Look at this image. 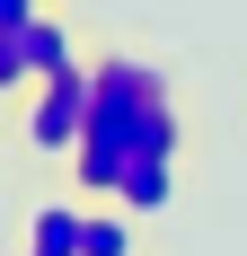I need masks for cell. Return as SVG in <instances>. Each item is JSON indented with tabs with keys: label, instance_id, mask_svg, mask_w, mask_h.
<instances>
[{
	"label": "cell",
	"instance_id": "6da1fadb",
	"mask_svg": "<svg viewBox=\"0 0 247 256\" xmlns=\"http://www.w3.org/2000/svg\"><path fill=\"white\" fill-rule=\"evenodd\" d=\"M88 80H98V106H88V132L71 150V177L88 194H115L124 168H142V159H176L186 124H176V98H168V71L159 62L106 53V62H88Z\"/></svg>",
	"mask_w": 247,
	"mask_h": 256
},
{
	"label": "cell",
	"instance_id": "7a4b0ae2",
	"mask_svg": "<svg viewBox=\"0 0 247 256\" xmlns=\"http://www.w3.org/2000/svg\"><path fill=\"white\" fill-rule=\"evenodd\" d=\"M88 106H98V80L80 71H53V80H36L26 88V106H18V132H26V150H44V159H71L80 150V132H88Z\"/></svg>",
	"mask_w": 247,
	"mask_h": 256
},
{
	"label": "cell",
	"instance_id": "3957f363",
	"mask_svg": "<svg viewBox=\"0 0 247 256\" xmlns=\"http://www.w3.org/2000/svg\"><path fill=\"white\" fill-rule=\"evenodd\" d=\"M115 204L132 212V221H150V212H168V204H176V159H142V168H124Z\"/></svg>",
	"mask_w": 247,
	"mask_h": 256
},
{
	"label": "cell",
	"instance_id": "277c9868",
	"mask_svg": "<svg viewBox=\"0 0 247 256\" xmlns=\"http://www.w3.org/2000/svg\"><path fill=\"white\" fill-rule=\"evenodd\" d=\"M142 230H132V212L106 194V212H80V256H132Z\"/></svg>",
	"mask_w": 247,
	"mask_h": 256
},
{
	"label": "cell",
	"instance_id": "5b68a950",
	"mask_svg": "<svg viewBox=\"0 0 247 256\" xmlns=\"http://www.w3.org/2000/svg\"><path fill=\"white\" fill-rule=\"evenodd\" d=\"M18 36H26V62H36V80H53V71H71V62H80V53H71V26L53 18V9H36Z\"/></svg>",
	"mask_w": 247,
	"mask_h": 256
},
{
	"label": "cell",
	"instance_id": "8992f818",
	"mask_svg": "<svg viewBox=\"0 0 247 256\" xmlns=\"http://www.w3.org/2000/svg\"><path fill=\"white\" fill-rule=\"evenodd\" d=\"M26 248L80 256V212H71V204H36V212H26Z\"/></svg>",
	"mask_w": 247,
	"mask_h": 256
},
{
	"label": "cell",
	"instance_id": "52a82bcc",
	"mask_svg": "<svg viewBox=\"0 0 247 256\" xmlns=\"http://www.w3.org/2000/svg\"><path fill=\"white\" fill-rule=\"evenodd\" d=\"M36 88V62H26V36L18 26H0V98H26Z\"/></svg>",
	"mask_w": 247,
	"mask_h": 256
},
{
	"label": "cell",
	"instance_id": "ba28073f",
	"mask_svg": "<svg viewBox=\"0 0 247 256\" xmlns=\"http://www.w3.org/2000/svg\"><path fill=\"white\" fill-rule=\"evenodd\" d=\"M36 9H44V0H0V26H26Z\"/></svg>",
	"mask_w": 247,
	"mask_h": 256
},
{
	"label": "cell",
	"instance_id": "9c48e42d",
	"mask_svg": "<svg viewBox=\"0 0 247 256\" xmlns=\"http://www.w3.org/2000/svg\"><path fill=\"white\" fill-rule=\"evenodd\" d=\"M26 256H53V248H26Z\"/></svg>",
	"mask_w": 247,
	"mask_h": 256
},
{
	"label": "cell",
	"instance_id": "30bf717a",
	"mask_svg": "<svg viewBox=\"0 0 247 256\" xmlns=\"http://www.w3.org/2000/svg\"><path fill=\"white\" fill-rule=\"evenodd\" d=\"M44 9H62V0H44Z\"/></svg>",
	"mask_w": 247,
	"mask_h": 256
}]
</instances>
